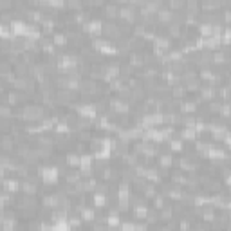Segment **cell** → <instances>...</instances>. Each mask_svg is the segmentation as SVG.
<instances>
[{"label": "cell", "mask_w": 231, "mask_h": 231, "mask_svg": "<svg viewBox=\"0 0 231 231\" xmlns=\"http://www.w3.org/2000/svg\"><path fill=\"white\" fill-rule=\"evenodd\" d=\"M105 13H107L108 16H116V15H119V7H117L116 4H107V6H105Z\"/></svg>", "instance_id": "1"}, {"label": "cell", "mask_w": 231, "mask_h": 231, "mask_svg": "<svg viewBox=\"0 0 231 231\" xmlns=\"http://www.w3.org/2000/svg\"><path fill=\"white\" fill-rule=\"evenodd\" d=\"M20 206H22V208H25V209H27V208H31V209H33V208L36 206V202H34V199H33V197H24V199L20 201Z\"/></svg>", "instance_id": "2"}, {"label": "cell", "mask_w": 231, "mask_h": 231, "mask_svg": "<svg viewBox=\"0 0 231 231\" xmlns=\"http://www.w3.org/2000/svg\"><path fill=\"white\" fill-rule=\"evenodd\" d=\"M22 190H24L25 193H34V192H36V186H34V182L25 180V182H22Z\"/></svg>", "instance_id": "3"}, {"label": "cell", "mask_w": 231, "mask_h": 231, "mask_svg": "<svg viewBox=\"0 0 231 231\" xmlns=\"http://www.w3.org/2000/svg\"><path fill=\"white\" fill-rule=\"evenodd\" d=\"M13 145H15V139H11L9 135H4V139H2V148H4V150H11Z\"/></svg>", "instance_id": "4"}, {"label": "cell", "mask_w": 231, "mask_h": 231, "mask_svg": "<svg viewBox=\"0 0 231 231\" xmlns=\"http://www.w3.org/2000/svg\"><path fill=\"white\" fill-rule=\"evenodd\" d=\"M20 98H24V96L16 94V92H9V94H7V100H9V103H11V105H16Z\"/></svg>", "instance_id": "5"}, {"label": "cell", "mask_w": 231, "mask_h": 231, "mask_svg": "<svg viewBox=\"0 0 231 231\" xmlns=\"http://www.w3.org/2000/svg\"><path fill=\"white\" fill-rule=\"evenodd\" d=\"M4 186L7 188V190H11V192H15V190H18V182L16 180H4Z\"/></svg>", "instance_id": "6"}, {"label": "cell", "mask_w": 231, "mask_h": 231, "mask_svg": "<svg viewBox=\"0 0 231 231\" xmlns=\"http://www.w3.org/2000/svg\"><path fill=\"white\" fill-rule=\"evenodd\" d=\"M65 42H67V38H65V34H54V45H65Z\"/></svg>", "instance_id": "7"}, {"label": "cell", "mask_w": 231, "mask_h": 231, "mask_svg": "<svg viewBox=\"0 0 231 231\" xmlns=\"http://www.w3.org/2000/svg\"><path fill=\"white\" fill-rule=\"evenodd\" d=\"M0 112H2V117H4V119H7V117L11 116V110H9V107H7L6 103H4L2 107H0Z\"/></svg>", "instance_id": "8"}, {"label": "cell", "mask_w": 231, "mask_h": 231, "mask_svg": "<svg viewBox=\"0 0 231 231\" xmlns=\"http://www.w3.org/2000/svg\"><path fill=\"white\" fill-rule=\"evenodd\" d=\"M67 163H69V164H74V166H76V164H79L81 161H79V157H78V155L74 154V155H69V157H67Z\"/></svg>", "instance_id": "9"}, {"label": "cell", "mask_w": 231, "mask_h": 231, "mask_svg": "<svg viewBox=\"0 0 231 231\" xmlns=\"http://www.w3.org/2000/svg\"><path fill=\"white\" fill-rule=\"evenodd\" d=\"M170 7H172V9H180V7H184V2H180V0H172V2H170Z\"/></svg>", "instance_id": "10"}, {"label": "cell", "mask_w": 231, "mask_h": 231, "mask_svg": "<svg viewBox=\"0 0 231 231\" xmlns=\"http://www.w3.org/2000/svg\"><path fill=\"white\" fill-rule=\"evenodd\" d=\"M0 7H2L4 11H7L11 7V2H9V0H0Z\"/></svg>", "instance_id": "11"}, {"label": "cell", "mask_w": 231, "mask_h": 231, "mask_svg": "<svg viewBox=\"0 0 231 231\" xmlns=\"http://www.w3.org/2000/svg\"><path fill=\"white\" fill-rule=\"evenodd\" d=\"M11 15H13V13H9V11H2V22H4V24L9 22V20H11Z\"/></svg>", "instance_id": "12"}, {"label": "cell", "mask_w": 231, "mask_h": 231, "mask_svg": "<svg viewBox=\"0 0 231 231\" xmlns=\"http://www.w3.org/2000/svg\"><path fill=\"white\" fill-rule=\"evenodd\" d=\"M67 6H69L71 9H79V7H81V2H69Z\"/></svg>", "instance_id": "13"}, {"label": "cell", "mask_w": 231, "mask_h": 231, "mask_svg": "<svg viewBox=\"0 0 231 231\" xmlns=\"http://www.w3.org/2000/svg\"><path fill=\"white\" fill-rule=\"evenodd\" d=\"M83 218H88V220H90V218H92V211H90V209H85V211H83Z\"/></svg>", "instance_id": "14"}, {"label": "cell", "mask_w": 231, "mask_h": 231, "mask_svg": "<svg viewBox=\"0 0 231 231\" xmlns=\"http://www.w3.org/2000/svg\"><path fill=\"white\" fill-rule=\"evenodd\" d=\"M224 20L231 22V11H226V13H224Z\"/></svg>", "instance_id": "15"}]
</instances>
